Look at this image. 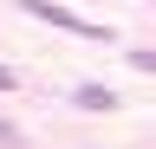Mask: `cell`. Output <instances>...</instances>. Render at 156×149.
<instances>
[{
  "mask_svg": "<svg viewBox=\"0 0 156 149\" xmlns=\"http://www.w3.org/2000/svg\"><path fill=\"white\" fill-rule=\"evenodd\" d=\"M26 13H33V20H46V26H65V32H78V39H111L98 20H78V13L52 7V0H26Z\"/></svg>",
  "mask_w": 156,
  "mask_h": 149,
  "instance_id": "obj_1",
  "label": "cell"
},
{
  "mask_svg": "<svg viewBox=\"0 0 156 149\" xmlns=\"http://www.w3.org/2000/svg\"><path fill=\"white\" fill-rule=\"evenodd\" d=\"M72 104H78V110H111L117 97H111L104 84H78V91H72Z\"/></svg>",
  "mask_w": 156,
  "mask_h": 149,
  "instance_id": "obj_2",
  "label": "cell"
},
{
  "mask_svg": "<svg viewBox=\"0 0 156 149\" xmlns=\"http://www.w3.org/2000/svg\"><path fill=\"white\" fill-rule=\"evenodd\" d=\"M130 71H143V78H156V52H130Z\"/></svg>",
  "mask_w": 156,
  "mask_h": 149,
  "instance_id": "obj_3",
  "label": "cell"
},
{
  "mask_svg": "<svg viewBox=\"0 0 156 149\" xmlns=\"http://www.w3.org/2000/svg\"><path fill=\"white\" fill-rule=\"evenodd\" d=\"M7 91H13V71H7V65H0V97H7Z\"/></svg>",
  "mask_w": 156,
  "mask_h": 149,
  "instance_id": "obj_4",
  "label": "cell"
},
{
  "mask_svg": "<svg viewBox=\"0 0 156 149\" xmlns=\"http://www.w3.org/2000/svg\"><path fill=\"white\" fill-rule=\"evenodd\" d=\"M0 143H13V130H7V123H0Z\"/></svg>",
  "mask_w": 156,
  "mask_h": 149,
  "instance_id": "obj_5",
  "label": "cell"
}]
</instances>
